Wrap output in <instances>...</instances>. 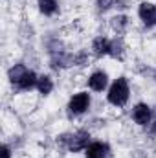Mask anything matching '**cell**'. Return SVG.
<instances>
[{
  "instance_id": "1",
  "label": "cell",
  "mask_w": 156,
  "mask_h": 158,
  "mask_svg": "<svg viewBox=\"0 0 156 158\" xmlns=\"http://www.w3.org/2000/svg\"><path fill=\"white\" fill-rule=\"evenodd\" d=\"M129 99V85L125 77H119L109 90V101L116 107H123Z\"/></svg>"
},
{
  "instance_id": "2",
  "label": "cell",
  "mask_w": 156,
  "mask_h": 158,
  "mask_svg": "<svg viewBox=\"0 0 156 158\" xmlns=\"http://www.w3.org/2000/svg\"><path fill=\"white\" fill-rule=\"evenodd\" d=\"M88 105H90V96L86 94V92H79L76 94L72 99H70V112H74V114H81V112H84L86 109H88Z\"/></svg>"
},
{
  "instance_id": "3",
  "label": "cell",
  "mask_w": 156,
  "mask_h": 158,
  "mask_svg": "<svg viewBox=\"0 0 156 158\" xmlns=\"http://www.w3.org/2000/svg\"><path fill=\"white\" fill-rule=\"evenodd\" d=\"M88 140H90V134L84 132V131H79V132H76V134L68 140V149L74 151V153H77L81 149H86Z\"/></svg>"
},
{
  "instance_id": "4",
  "label": "cell",
  "mask_w": 156,
  "mask_h": 158,
  "mask_svg": "<svg viewBox=\"0 0 156 158\" xmlns=\"http://www.w3.org/2000/svg\"><path fill=\"white\" fill-rule=\"evenodd\" d=\"M140 19L147 24V26H154L156 24V6L149 4V2H143L140 6Z\"/></svg>"
},
{
  "instance_id": "5",
  "label": "cell",
  "mask_w": 156,
  "mask_h": 158,
  "mask_svg": "<svg viewBox=\"0 0 156 158\" xmlns=\"http://www.w3.org/2000/svg\"><path fill=\"white\" fill-rule=\"evenodd\" d=\"M132 118H134L136 123H140V125H149V123H151V109H149L147 105L140 103V105L134 109Z\"/></svg>"
},
{
  "instance_id": "6",
  "label": "cell",
  "mask_w": 156,
  "mask_h": 158,
  "mask_svg": "<svg viewBox=\"0 0 156 158\" xmlns=\"http://www.w3.org/2000/svg\"><path fill=\"white\" fill-rule=\"evenodd\" d=\"M107 155H109V145L107 143L96 142V143L86 147V158H107Z\"/></svg>"
},
{
  "instance_id": "7",
  "label": "cell",
  "mask_w": 156,
  "mask_h": 158,
  "mask_svg": "<svg viewBox=\"0 0 156 158\" xmlns=\"http://www.w3.org/2000/svg\"><path fill=\"white\" fill-rule=\"evenodd\" d=\"M37 83H39L37 76H35L33 72L26 70V72H24V76L17 81V86H18V88H22V90H30V88H33Z\"/></svg>"
},
{
  "instance_id": "8",
  "label": "cell",
  "mask_w": 156,
  "mask_h": 158,
  "mask_svg": "<svg viewBox=\"0 0 156 158\" xmlns=\"http://www.w3.org/2000/svg\"><path fill=\"white\" fill-rule=\"evenodd\" d=\"M88 85H90V88L92 90H103L105 86H107V74H103V72H96V74H92L90 79H88Z\"/></svg>"
},
{
  "instance_id": "9",
  "label": "cell",
  "mask_w": 156,
  "mask_h": 158,
  "mask_svg": "<svg viewBox=\"0 0 156 158\" xmlns=\"http://www.w3.org/2000/svg\"><path fill=\"white\" fill-rule=\"evenodd\" d=\"M92 48H94V52H96L97 55H105V53H110L112 44H110L107 39H103V37H97V39L94 40Z\"/></svg>"
},
{
  "instance_id": "10",
  "label": "cell",
  "mask_w": 156,
  "mask_h": 158,
  "mask_svg": "<svg viewBox=\"0 0 156 158\" xmlns=\"http://www.w3.org/2000/svg\"><path fill=\"white\" fill-rule=\"evenodd\" d=\"M39 7L44 15H53L57 11V0H39Z\"/></svg>"
},
{
  "instance_id": "11",
  "label": "cell",
  "mask_w": 156,
  "mask_h": 158,
  "mask_svg": "<svg viewBox=\"0 0 156 158\" xmlns=\"http://www.w3.org/2000/svg\"><path fill=\"white\" fill-rule=\"evenodd\" d=\"M24 72H26V66H24V64H17V66H13V68L9 70V79L17 85V81L24 76Z\"/></svg>"
},
{
  "instance_id": "12",
  "label": "cell",
  "mask_w": 156,
  "mask_h": 158,
  "mask_svg": "<svg viewBox=\"0 0 156 158\" xmlns=\"http://www.w3.org/2000/svg\"><path fill=\"white\" fill-rule=\"evenodd\" d=\"M37 86H39L40 94H50V92H51V88H53V85H51V79L46 77V76H42V77L39 79Z\"/></svg>"
},
{
  "instance_id": "13",
  "label": "cell",
  "mask_w": 156,
  "mask_h": 158,
  "mask_svg": "<svg viewBox=\"0 0 156 158\" xmlns=\"http://www.w3.org/2000/svg\"><path fill=\"white\" fill-rule=\"evenodd\" d=\"M97 4H99V9H109L110 4H112V0H99Z\"/></svg>"
},
{
  "instance_id": "14",
  "label": "cell",
  "mask_w": 156,
  "mask_h": 158,
  "mask_svg": "<svg viewBox=\"0 0 156 158\" xmlns=\"http://www.w3.org/2000/svg\"><path fill=\"white\" fill-rule=\"evenodd\" d=\"M2 158H9V147H2Z\"/></svg>"
}]
</instances>
